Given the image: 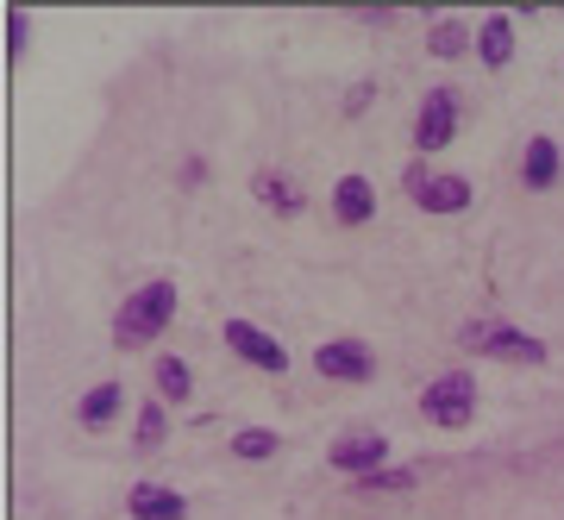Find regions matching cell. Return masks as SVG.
Wrapping results in <instances>:
<instances>
[{
  "mask_svg": "<svg viewBox=\"0 0 564 520\" xmlns=\"http://www.w3.org/2000/svg\"><path fill=\"white\" fill-rule=\"evenodd\" d=\"M176 307H182V289L170 277L139 282V289L113 307V351H144V345H158L163 333H170V321H176Z\"/></svg>",
  "mask_w": 564,
  "mask_h": 520,
  "instance_id": "obj_1",
  "label": "cell"
},
{
  "mask_svg": "<svg viewBox=\"0 0 564 520\" xmlns=\"http://www.w3.org/2000/svg\"><path fill=\"white\" fill-rule=\"evenodd\" d=\"M477 377H470V370H440V377L426 382L421 389V421L426 426H440V433H464V426L477 421Z\"/></svg>",
  "mask_w": 564,
  "mask_h": 520,
  "instance_id": "obj_2",
  "label": "cell"
},
{
  "mask_svg": "<svg viewBox=\"0 0 564 520\" xmlns=\"http://www.w3.org/2000/svg\"><path fill=\"white\" fill-rule=\"evenodd\" d=\"M458 345L470 358H496V364H545L552 358L540 333H521V326H508V321H464Z\"/></svg>",
  "mask_w": 564,
  "mask_h": 520,
  "instance_id": "obj_3",
  "label": "cell"
},
{
  "mask_svg": "<svg viewBox=\"0 0 564 520\" xmlns=\"http://www.w3.org/2000/svg\"><path fill=\"white\" fill-rule=\"evenodd\" d=\"M402 195L421 207V214H464L470 207V176L458 170H433L426 158L402 163Z\"/></svg>",
  "mask_w": 564,
  "mask_h": 520,
  "instance_id": "obj_4",
  "label": "cell"
},
{
  "mask_svg": "<svg viewBox=\"0 0 564 520\" xmlns=\"http://www.w3.org/2000/svg\"><path fill=\"white\" fill-rule=\"evenodd\" d=\"M458 120H464L458 88H433V95H421V107H414V158L433 163V151H445V144L458 139Z\"/></svg>",
  "mask_w": 564,
  "mask_h": 520,
  "instance_id": "obj_5",
  "label": "cell"
},
{
  "mask_svg": "<svg viewBox=\"0 0 564 520\" xmlns=\"http://www.w3.org/2000/svg\"><path fill=\"white\" fill-rule=\"evenodd\" d=\"M314 370H321L326 382H377V370H383V358H377V345L370 339H326L314 345Z\"/></svg>",
  "mask_w": 564,
  "mask_h": 520,
  "instance_id": "obj_6",
  "label": "cell"
},
{
  "mask_svg": "<svg viewBox=\"0 0 564 520\" xmlns=\"http://www.w3.org/2000/svg\"><path fill=\"white\" fill-rule=\"evenodd\" d=\"M220 339H226V351H232V358L251 364V370H263V377H282V370H289L282 339H276V333H263L258 321H226Z\"/></svg>",
  "mask_w": 564,
  "mask_h": 520,
  "instance_id": "obj_7",
  "label": "cell"
},
{
  "mask_svg": "<svg viewBox=\"0 0 564 520\" xmlns=\"http://www.w3.org/2000/svg\"><path fill=\"white\" fill-rule=\"evenodd\" d=\"M326 464L339 470V477H370V470H383L389 464V440L377 433V426H351V433H339V440L326 445Z\"/></svg>",
  "mask_w": 564,
  "mask_h": 520,
  "instance_id": "obj_8",
  "label": "cell"
},
{
  "mask_svg": "<svg viewBox=\"0 0 564 520\" xmlns=\"http://www.w3.org/2000/svg\"><path fill=\"white\" fill-rule=\"evenodd\" d=\"M558 176H564V151H558V139L533 132V139L521 144V188H527V195H545V188H558Z\"/></svg>",
  "mask_w": 564,
  "mask_h": 520,
  "instance_id": "obj_9",
  "label": "cell"
},
{
  "mask_svg": "<svg viewBox=\"0 0 564 520\" xmlns=\"http://www.w3.org/2000/svg\"><path fill=\"white\" fill-rule=\"evenodd\" d=\"M126 514L132 520H188V496L170 483H132L126 489Z\"/></svg>",
  "mask_w": 564,
  "mask_h": 520,
  "instance_id": "obj_10",
  "label": "cell"
},
{
  "mask_svg": "<svg viewBox=\"0 0 564 520\" xmlns=\"http://www.w3.org/2000/svg\"><path fill=\"white\" fill-rule=\"evenodd\" d=\"M333 220L339 226H370L377 220V188H370V176H339L333 182Z\"/></svg>",
  "mask_w": 564,
  "mask_h": 520,
  "instance_id": "obj_11",
  "label": "cell"
},
{
  "mask_svg": "<svg viewBox=\"0 0 564 520\" xmlns=\"http://www.w3.org/2000/svg\"><path fill=\"white\" fill-rule=\"evenodd\" d=\"M120 408H126V389L113 377L107 382H95V389H82V401H76V421H82V433H107V426L120 421Z\"/></svg>",
  "mask_w": 564,
  "mask_h": 520,
  "instance_id": "obj_12",
  "label": "cell"
},
{
  "mask_svg": "<svg viewBox=\"0 0 564 520\" xmlns=\"http://www.w3.org/2000/svg\"><path fill=\"white\" fill-rule=\"evenodd\" d=\"M477 51V25L458 20V13H445V20L426 25V57H440V63H458Z\"/></svg>",
  "mask_w": 564,
  "mask_h": 520,
  "instance_id": "obj_13",
  "label": "cell"
},
{
  "mask_svg": "<svg viewBox=\"0 0 564 520\" xmlns=\"http://www.w3.org/2000/svg\"><path fill=\"white\" fill-rule=\"evenodd\" d=\"M151 396L170 401V408H182V401L195 396V370H188V358L158 351V358H151Z\"/></svg>",
  "mask_w": 564,
  "mask_h": 520,
  "instance_id": "obj_14",
  "label": "cell"
},
{
  "mask_svg": "<svg viewBox=\"0 0 564 520\" xmlns=\"http://www.w3.org/2000/svg\"><path fill=\"white\" fill-rule=\"evenodd\" d=\"M251 195H258L263 207H270V214H282V220H295V214L307 207L302 182H295V176H282V170H258V176H251Z\"/></svg>",
  "mask_w": 564,
  "mask_h": 520,
  "instance_id": "obj_15",
  "label": "cell"
},
{
  "mask_svg": "<svg viewBox=\"0 0 564 520\" xmlns=\"http://www.w3.org/2000/svg\"><path fill=\"white\" fill-rule=\"evenodd\" d=\"M477 57H484V69H508L514 63V13H484V25H477Z\"/></svg>",
  "mask_w": 564,
  "mask_h": 520,
  "instance_id": "obj_16",
  "label": "cell"
},
{
  "mask_svg": "<svg viewBox=\"0 0 564 520\" xmlns=\"http://www.w3.org/2000/svg\"><path fill=\"white\" fill-rule=\"evenodd\" d=\"M163 440H170V401H139L132 408V452L139 458H151V452H163Z\"/></svg>",
  "mask_w": 564,
  "mask_h": 520,
  "instance_id": "obj_17",
  "label": "cell"
},
{
  "mask_svg": "<svg viewBox=\"0 0 564 520\" xmlns=\"http://www.w3.org/2000/svg\"><path fill=\"white\" fill-rule=\"evenodd\" d=\"M414 483H421V470H414V464H383V470L358 477L351 489H358V496H408Z\"/></svg>",
  "mask_w": 564,
  "mask_h": 520,
  "instance_id": "obj_18",
  "label": "cell"
},
{
  "mask_svg": "<svg viewBox=\"0 0 564 520\" xmlns=\"http://www.w3.org/2000/svg\"><path fill=\"white\" fill-rule=\"evenodd\" d=\"M276 452H282L276 426H239V433H232V458L239 464H263V458H276Z\"/></svg>",
  "mask_w": 564,
  "mask_h": 520,
  "instance_id": "obj_19",
  "label": "cell"
},
{
  "mask_svg": "<svg viewBox=\"0 0 564 520\" xmlns=\"http://www.w3.org/2000/svg\"><path fill=\"white\" fill-rule=\"evenodd\" d=\"M0 51H7V63H25V51H32V13H25V7H7V20H0Z\"/></svg>",
  "mask_w": 564,
  "mask_h": 520,
  "instance_id": "obj_20",
  "label": "cell"
},
{
  "mask_svg": "<svg viewBox=\"0 0 564 520\" xmlns=\"http://www.w3.org/2000/svg\"><path fill=\"white\" fill-rule=\"evenodd\" d=\"M370 100H377V82H351V95H345V120L370 113Z\"/></svg>",
  "mask_w": 564,
  "mask_h": 520,
  "instance_id": "obj_21",
  "label": "cell"
},
{
  "mask_svg": "<svg viewBox=\"0 0 564 520\" xmlns=\"http://www.w3.org/2000/svg\"><path fill=\"white\" fill-rule=\"evenodd\" d=\"M358 20H364V25H395V7H364Z\"/></svg>",
  "mask_w": 564,
  "mask_h": 520,
  "instance_id": "obj_22",
  "label": "cell"
},
{
  "mask_svg": "<svg viewBox=\"0 0 564 520\" xmlns=\"http://www.w3.org/2000/svg\"><path fill=\"white\" fill-rule=\"evenodd\" d=\"M182 182H188V188H195V182H207V158H188V163H182Z\"/></svg>",
  "mask_w": 564,
  "mask_h": 520,
  "instance_id": "obj_23",
  "label": "cell"
}]
</instances>
